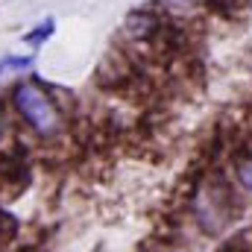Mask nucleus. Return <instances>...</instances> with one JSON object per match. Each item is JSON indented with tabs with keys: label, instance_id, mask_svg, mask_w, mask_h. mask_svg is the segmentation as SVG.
<instances>
[{
	"label": "nucleus",
	"instance_id": "obj_1",
	"mask_svg": "<svg viewBox=\"0 0 252 252\" xmlns=\"http://www.w3.org/2000/svg\"><path fill=\"white\" fill-rule=\"evenodd\" d=\"M15 106H18L21 118L32 126L38 135H53V132H59V124H62L59 109L53 106V100H50L35 82H21V85L15 88Z\"/></svg>",
	"mask_w": 252,
	"mask_h": 252
},
{
	"label": "nucleus",
	"instance_id": "obj_2",
	"mask_svg": "<svg viewBox=\"0 0 252 252\" xmlns=\"http://www.w3.org/2000/svg\"><path fill=\"white\" fill-rule=\"evenodd\" d=\"M238 179H241V185L247 190H252V158H244L238 164Z\"/></svg>",
	"mask_w": 252,
	"mask_h": 252
},
{
	"label": "nucleus",
	"instance_id": "obj_3",
	"mask_svg": "<svg viewBox=\"0 0 252 252\" xmlns=\"http://www.w3.org/2000/svg\"><path fill=\"white\" fill-rule=\"evenodd\" d=\"M0 124H3V112H0Z\"/></svg>",
	"mask_w": 252,
	"mask_h": 252
},
{
	"label": "nucleus",
	"instance_id": "obj_4",
	"mask_svg": "<svg viewBox=\"0 0 252 252\" xmlns=\"http://www.w3.org/2000/svg\"><path fill=\"white\" fill-rule=\"evenodd\" d=\"M185 3H196V0H185Z\"/></svg>",
	"mask_w": 252,
	"mask_h": 252
}]
</instances>
